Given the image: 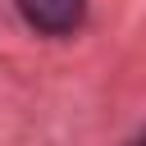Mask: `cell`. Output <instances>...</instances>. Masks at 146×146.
I'll return each instance as SVG.
<instances>
[{"mask_svg": "<svg viewBox=\"0 0 146 146\" xmlns=\"http://www.w3.org/2000/svg\"><path fill=\"white\" fill-rule=\"evenodd\" d=\"M18 14L27 18V27L46 32V36H68L82 27L87 0H14Z\"/></svg>", "mask_w": 146, "mask_h": 146, "instance_id": "cell-1", "label": "cell"}]
</instances>
